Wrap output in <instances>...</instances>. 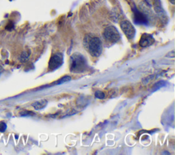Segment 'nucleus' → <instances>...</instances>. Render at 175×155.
Wrapping results in <instances>:
<instances>
[{
	"mask_svg": "<svg viewBox=\"0 0 175 155\" xmlns=\"http://www.w3.org/2000/svg\"><path fill=\"white\" fill-rule=\"evenodd\" d=\"M30 55V51H24L20 56V61L21 62H25L28 59V58H29Z\"/></svg>",
	"mask_w": 175,
	"mask_h": 155,
	"instance_id": "obj_11",
	"label": "nucleus"
},
{
	"mask_svg": "<svg viewBox=\"0 0 175 155\" xmlns=\"http://www.w3.org/2000/svg\"><path fill=\"white\" fill-rule=\"evenodd\" d=\"M146 2V4H148L149 6H151V2H150V0H144Z\"/></svg>",
	"mask_w": 175,
	"mask_h": 155,
	"instance_id": "obj_16",
	"label": "nucleus"
},
{
	"mask_svg": "<svg viewBox=\"0 0 175 155\" xmlns=\"http://www.w3.org/2000/svg\"><path fill=\"white\" fill-rule=\"evenodd\" d=\"M14 27V25H13V23H11V22H10L8 24L6 25V29L8 30H11L12 28Z\"/></svg>",
	"mask_w": 175,
	"mask_h": 155,
	"instance_id": "obj_14",
	"label": "nucleus"
},
{
	"mask_svg": "<svg viewBox=\"0 0 175 155\" xmlns=\"http://www.w3.org/2000/svg\"><path fill=\"white\" fill-rule=\"evenodd\" d=\"M153 6L155 12L158 14H164V10L161 6L160 0H153Z\"/></svg>",
	"mask_w": 175,
	"mask_h": 155,
	"instance_id": "obj_9",
	"label": "nucleus"
},
{
	"mask_svg": "<svg viewBox=\"0 0 175 155\" xmlns=\"http://www.w3.org/2000/svg\"><path fill=\"white\" fill-rule=\"evenodd\" d=\"M133 12L134 14V21L136 24L146 25L148 23V19L143 13L136 8L135 7L133 8Z\"/></svg>",
	"mask_w": 175,
	"mask_h": 155,
	"instance_id": "obj_6",
	"label": "nucleus"
},
{
	"mask_svg": "<svg viewBox=\"0 0 175 155\" xmlns=\"http://www.w3.org/2000/svg\"><path fill=\"white\" fill-rule=\"evenodd\" d=\"M88 62L80 53H75L71 56L69 60L70 71L74 73H81L88 69Z\"/></svg>",
	"mask_w": 175,
	"mask_h": 155,
	"instance_id": "obj_2",
	"label": "nucleus"
},
{
	"mask_svg": "<svg viewBox=\"0 0 175 155\" xmlns=\"http://www.w3.org/2000/svg\"><path fill=\"white\" fill-rule=\"evenodd\" d=\"M32 112H21V115H23V116H25V115H32Z\"/></svg>",
	"mask_w": 175,
	"mask_h": 155,
	"instance_id": "obj_15",
	"label": "nucleus"
},
{
	"mask_svg": "<svg viewBox=\"0 0 175 155\" xmlns=\"http://www.w3.org/2000/svg\"><path fill=\"white\" fill-rule=\"evenodd\" d=\"M103 36L108 43H116L120 39V35L118 30L113 25L105 27L103 33Z\"/></svg>",
	"mask_w": 175,
	"mask_h": 155,
	"instance_id": "obj_3",
	"label": "nucleus"
},
{
	"mask_svg": "<svg viewBox=\"0 0 175 155\" xmlns=\"http://www.w3.org/2000/svg\"><path fill=\"white\" fill-rule=\"evenodd\" d=\"M84 47L93 57H99L103 51L102 42L99 38L92 34H87L84 40Z\"/></svg>",
	"mask_w": 175,
	"mask_h": 155,
	"instance_id": "obj_1",
	"label": "nucleus"
},
{
	"mask_svg": "<svg viewBox=\"0 0 175 155\" xmlns=\"http://www.w3.org/2000/svg\"><path fill=\"white\" fill-rule=\"evenodd\" d=\"M3 71H4L3 68H2V67L1 66H0V74H2V72H3Z\"/></svg>",
	"mask_w": 175,
	"mask_h": 155,
	"instance_id": "obj_18",
	"label": "nucleus"
},
{
	"mask_svg": "<svg viewBox=\"0 0 175 155\" xmlns=\"http://www.w3.org/2000/svg\"><path fill=\"white\" fill-rule=\"evenodd\" d=\"M71 76H68V75H65L62 77L60 79H58L56 81V82L53 83L54 85H56V86H58V85H61V84H63L64 83L66 82H68L71 81Z\"/></svg>",
	"mask_w": 175,
	"mask_h": 155,
	"instance_id": "obj_10",
	"label": "nucleus"
},
{
	"mask_svg": "<svg viewBox=\"0 0 175 155\" xmlns=\"http://www.w3.org/2000/svg\"><path fill=\"white\" fill-rule=\"evenodd\" d=\"M154 42H155V40L151 35L148 34V33H144L140 38L139 45L141 47L145 48L153 45Z\"/></svg>",
	"mask_w": 175,
	"mask_h": 155,
	"instance_id": "obj_7",
	"label": "nucleus"
},
{
	"mask_svg": "<svg viewBox=\"0 0 175 155\" xmlns=\"http://www.w3.org/2000/svg\"><path fill=\"white\" fill-rule=\"evenodd\" d=\"M64 62V55L60 52L53 54L49 59L48 64L49 71H54L60 68Z\"/></svg>",
	"mask_w": 175,
	"mask_h": 155,
	"instance_id": "obj_4",
	"label": "nucleus"
},
{
	"mask_svg": "<svg viewBox=\"0 0 175 155\" xmlns=\"http://www.w3.org/2000/svg\"><path fill=\"white\" fill-rule=\"evenodd\" d=\"M47 100L45 99H43L38 100V101L34 102L32 105L36 110H40L43 109V108H45L46 106H47Z\"/></svg>",
	"mask_w": 175,
	"mask_h": 155,
	"instance_id": "obj_8",
	"label": "nucleus"
},
{
	"mask_svg": "<svg viewBox=\"0 0 175 155\" xmlns=\"http://www.w3.org/2000/svg\"><path fill=\"white\" fill-rule=\"evenodd\" d=\"M6 128H7L6 124L4 122H3V121L0 122V132L1 133L5 132V131L6 130Z\"/></svg>",
	"mask_w": 175,
	"mask_h": 155,
	"instance_id": "obj_13",
	"label": "nucleus"
},
{
	"mask_svg": "<svg viewBox=\"0 0 175 155\" xmlns=\"http://www.w3.org/2000/svg\"><path fill=\"white\" fill-rule=\"evenodd\" d=\"M94 96L95 97L97 98V99H103L105 98V94L101 91H97L96 92H95Z\"/></svg>",
	"mask_w": 175,
	"mask_h": 155,
	"instance_id": "obj_12",
	"label": "nucleus"
},
{
	"mask_svg": "<svg viewBox=\"0 0 175 155\" xmlns=\"http://www.w3.org/2000/svg\"><path fill=\"white\" fill-rule=\"evenodd\" d=\"M169 2H170L172 4H173V5L175 4V0H169Z\"/></svg>",
	"mask_w": 175,
	"mask_h": 155,
	"instance_id": "obj_17",
	"label": "nucleus"
},
{
	"mask_svg": "<svg viewBox=\"0 0 175 155\" xmlns=\"http://www.w3.org/2000/svg\"><path fill=\"white\" fill-rule=\"evenodd\" d=\"M120 27L121 30L125 33V35L127 36L129 39H133L135 37V29L133 25L131 24L130 21H129L127 20L122 21L120 23Z\"/></svg>",
	"mask_w": 175,
	"mask_h": 155,
	"instance_id": "obj_5",
	"label": "nucleus"
}]
</instances>
